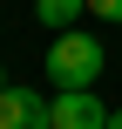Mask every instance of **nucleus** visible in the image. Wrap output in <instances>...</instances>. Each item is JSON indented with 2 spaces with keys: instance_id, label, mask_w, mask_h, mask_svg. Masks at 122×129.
<instances>
[{
  "instance_id": "nucleus-6",
  "label": "nucleus",
  "mask_w": 122,
  "mask_h": 129,
  "mask_svg": "<svg viewBox=\"0 0 122 129\" xmlns=\"http://www.w3.org/2000/svg\"><path fill=\"white\" fill-rule=\"evenodd\" d=\"M109 129H122V109H109Z\"/></svg>"
},
{
  "instance_id": "nucleus-7",
  "label": "nucleus",
  "mask_w": 122,
  "mask_h": 129,
  "mask_svg": "<svg viewBox=\"0 0 122 129\" xmlns=\"http://www.w3.org/2000/svg\"><path fill=\"white\" fill-rule=\"evenodd\" d=\"M0 75H7V68H0ZM0 88H7V82H0Z\"/></svg>"
},
{
  "instance_id": "nucleus-3",
  "label": "nucleus",
  "mask_w": 122,
  "mask_h": 129,
  "mask_svg": "<svg viewBox=\"0 0 122 129\" xmlns=\"http://www.w3.org/2000/svg\"><path fill=\"white\" fill-rule=\"evenodd\" d=\"M54 129H109V109L95 88H54Z\"/></svg>"
},
{
  "instance_id": "nucleus-4",
  "label": "nucleus",
  "mask_w": 122,
  "mask_h": 129,
  "mask_svg": "<svg viewBox=\"0 0 122 129\" xmlns=\"http://www.w3.org/2000/svg\"><path fill=\"white\" fill-rule=\"evenodd\" d=\"M34 14H41V20L54 27V34H68V27H75V20L88 14V0H34Z\"/></svg>"
},
{
  "instance_id": "nucleus-2",
  "label": "nucleus",
  "mask_w": 122,
  "mask_h": 129,
  "mask_svg": "<svg viewBox=\"0 0 122 129\" xmlns=\"http://www.w3.org/2000/svg\"><path fill=\"white\" fill-rule=\"evenodd\" d=\"M0 129H54V102H48L41 88L7 82V88H0Z\"/></svg>"
},
{
  "instance_id": "nucleus-5",
  "label": "nucleus",
  "mask_w": 122,
  "mask_h": 129,
  "mask_svg": "<svg viewBox=\"0 0 122 129\" xmlns=\"http://www.w3.org/2000/svg\"><path fill=\"white\" fill-rule=\"evenodd\" d=\"M88 14L95 20H122V0H88Z\"/></svg>"
},
{
  "instance_id": "nucleus-1",
  "label": "nucleus",
  "mask_w": 122,
  "mask_h": 129,
  "mask_svg": "<svg viewBox=\"0 0 122 129\" xmlns=\"http://www.w3.org/2000/svg\"><path fill=\"white\" fill-rule=\"evenodd\" d=\"M102 68H109V48H102L88 27H68V34L48 41V75H54V88H95Z\"/></svg>"
}]
</instances>
